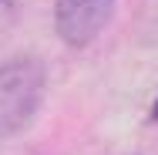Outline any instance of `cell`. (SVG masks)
<instances>
[{
    "label": "cell",
    "instance_id": "obj_3",
    "mask_svg": "<svg viewBox=\"0 0 158 155\" xmlns=\"http://www.w3.org/2000/svg\"><path fill=\"white\" fill-rule=\"evenodd\" d=\"M17 0H0V47H3V41L14 34L17 27Z\"/></svg>",
    "mask_w": 158,
    "mask_h": 155
},
{
    "label": "cell",
    "instance_id": "obj_4",
    "mask_svg": "<svg viewBox=\"0 0 158 155\" xmlns=\"http://www.w3.org/2000/svg\"><path fill=\"white\" fill-rule=\"evenodd\" d=\"M152 122H158V101H155V108H152Z\"/></svg>",
    "mask_w": 158,
    "mask_h": 155
},
{
    "label": "cell",
    "instance_id": "obj_1",
    "mask_svg": "<svg viewBox=\"0 0 158 155\" xmlns=\"http://www.w3.org/2000/svg\"><path fill=\"white\" fill-rule=\"evenodd\" d=\"M47 74L37 58H10L0 64V138L20 135L44 105Z\"/></svg>",
    "mask_w": 158,
    "mask_h": 155
},
{
    "label": "cell",
    "instance_id": "obj_2",
    "mask_svg": "<svg viewBox=\"0 0 158 155\" xmlns=\"http://www.w3.org/2000/svg\"><path fill=\"white\" fill-rule=\"evenodd\" d=\"M114 14V0H54V27L67 47L81 51L104 31Z\"/></svg>",
    "mask_w": 158,
    "mask_h": 155
}]
</instances>
